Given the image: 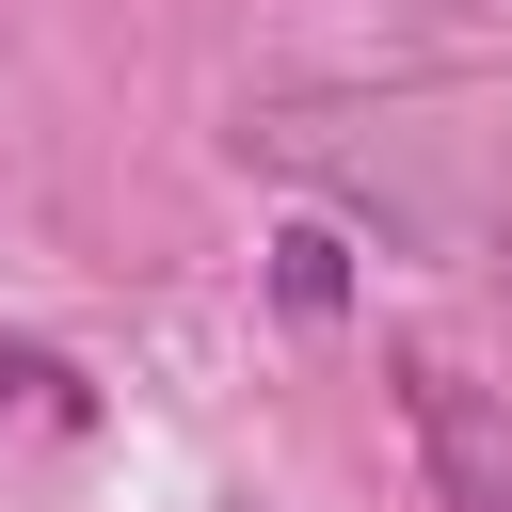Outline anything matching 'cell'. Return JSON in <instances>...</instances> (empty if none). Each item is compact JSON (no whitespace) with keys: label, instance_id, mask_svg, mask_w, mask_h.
<instances>
[]
</instances>
